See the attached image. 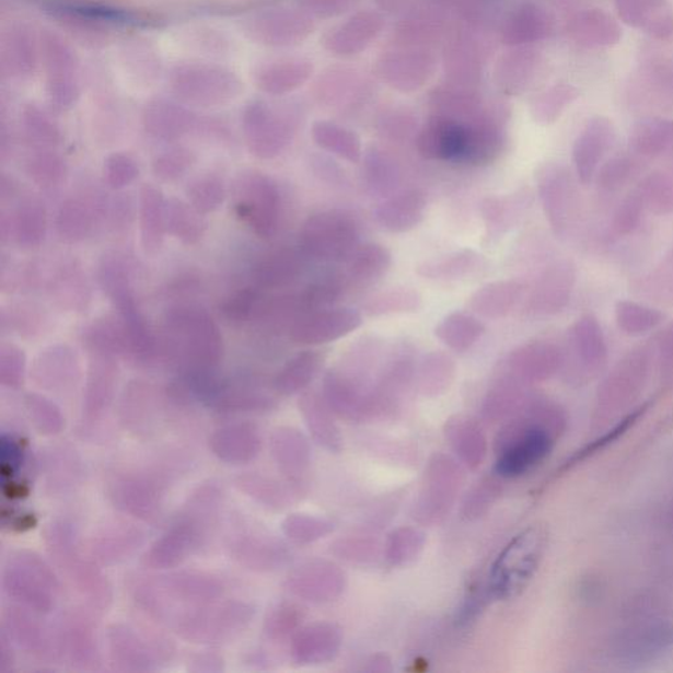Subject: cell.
<instances>
[{
	"instance_id": "obj_28",
	"label": "cell",
	"mask_w": 673,
	"mask_h": 673,
	"mask_svg": "<svg viewBox=\"0 0 673 673\" xmlns=\"http://www.w3.org/2000/svg\"><path fill=\"white\" fill-rule=\"evenodd\" d=\"M524 292V286L515 280H498L483 286L469 299V309L476 315L499 320L511 313Z\"/></svg>"
},
{
	"instance_id": "obj_59",
	"label": "cell",
	"mask_w": 673,
	"mask_h": 673,
	"mask_svg": "<svg viewBox=\"0 0 673 673\" xmlns=\"http://www.w3.org/2000/svg\"><path fill=\"white\" fill-rule=\"evenodd\" d=\"M634 173V165L630 160L625 156H618L606 162L597 172L596 178L599 187L606 193L618 192L630 181Z\"/></svg>"
},
{
	"instance_id": "obj_31",
	"label": "cell",
	"mask_w": 673,
	"mask_h": 673,
	"mask_svg": "<svg viewBox=\"0 0 673 673\" xmlns=\"http://www.w3.org/2000/svg\"><path fill=\"white\" fill-rule=\"evenodd\" d=\"M504 148L501 130L489 123L466 126V141L461 161L473 166H488L499 159Z\"/></svg>"
},
{
	"instance_id": "obj_41",
	"label": "cell",
	"mask_w": 673,
	"mask_h": 673,
	"mask_svg": "<svg viewBox=\"0 0 673 673\" xmlns=\"http://www.w3.org/2000/svg\"><path fill=\"white\" fill-rule=\"evenodd\" d=\"M272 454L287 473L298 475L310 465V448L305 438L293 429H280L272 437Z\"/></svg>"
},
{
	"instance_id": "obj_37",
	"label": "cell",
	"mask_w": 673,
	"mask_h": 673,
	"mask_svg": "<svg viewBox=\"0 0 673 673\" xmlns=\"http://www.w3.org/2000/svg\"><path fill=\"white\" fill-rule=\"evenodd\" d=\"M392 256L387 247L369 243L357 247L348 258L349 278L358 283H372L388 272Z\"/></svg>"
},
{
	"instance_id": "obj_58",
	"label": "cell",
	"mask_w": 673,
	"mask_h": 673,
	"mask_svg": "<svg viewBox=\"0 0 673 673\" xmlns=\"http://www.w3.org/2000/svg\"><path fill=\"white\" fill-rule=\"evenodd\" d=\"M343 290L344 286L337 279H325L322 282L310 286L300 295L305 315L306 313L325 310L326 306L337 302Z\"/></svg>"
},
{
	"instance_id": "obj_40",
	"label": "cell",
	"mask_w": 673,
	"mask_h": 673,
	"mask_svg": "<svg viewBox=\"0 0 673 673\" xmlns=\"http://www.w3.org/2000/svg\"><path fill=\"white\" fill-rule=\"evenodd\" d=\"M213 450L220 459L241 462L253 459L259 450L257 431L251 425L220 430L212 440Z\"/></svg>"
},
{
	"instance_id": "obj_16",
	"label": "cell",
	"mask_w": 673,
	"mask_h": 673,
	"mask_svg": "<svg viewBox=\"0 0 673 673\" xmlns=\"http://www.w3.org/2000/svg\"><path fill=\"white\" fill-rule=\"evenodd\" d=\"M613 143V129L605 120L588 124L575 142L572 161L581 185L588 186L596 178L601 162Z\"/></svg>"
},
{
	"instance_id": "obj_7",
	"label": "cell",
	"mask_w": 673,
	"mask_h": 673,
	"mask_svg": "<svg viewBox=\"0 0 673 673\" xmlns=\"http://www.w3.org/2000/svg\"><path fill=\"white\" fill-rule=\"evenodd\" d=\"M461 485L460 467L438 454L430 461L420 500L417 504V519L422 522H437L452 507L456 489Z\"/></svg>"
},
{
	"instance_id": "obj_10",
	"label": "cell",
	"mask_w": 673,
	"mask_h": 673,
	"mask_svg": "<svg viewBox=\"0 0 673 673\" xmlns=\"http://www.w3.org/2000/svg\"><path fill=\"white\" fill-rule=\"evenodd\" d=\"M127 338L128 356L137 363H152L160 355L159 338L150 329L135 297V291L111 299Z\"/></svg>"
},
{
	"instance_id": "obj_14",
	"label": "cell",
	"mask_w": 673,
	"mask_h": 673,
	"mask_svg": "<svg viewBox=\"0 0 673 673\" xmlns=\"http://www.w3.org/2000/svg\"><path fill=\"white\" fill-rule=\"evenodd\" d=\"M324 397L335 414L361 420L379 407L376 392H365L344 371L330 370L324 378Z\"/></svg>"
},
{
	"instance_id": "obj_25",
	"label": "cell",
	"mask_w": 673,
	"mask_h": 673,
	"mask_svg": "<svg viewBox=\"0 0 673 673\" xmlns=\"http://www.w3.org/2000/svg\"><path fill=\"white\" fill-rule=\"evenodd\" d=\"M341 642V631L335 625H311L299 631L293 639V655L300 663H325L336 655Z\"/></svg>"
},
{
	"instance_id": "obj_36",
	"label": "cell",
	"mask_w": 673,
	"mask_h": 673,
	"mask_svg": "<svg viewBox=\"0 0 673 673\" xmlns=\"http://www.w3.org/2000/svg\"><path fill=\"white\" fill-rule=\"evenodd\" d=\"M83 344L89 352L116 358L128 356L127 338L117 316H103L90 323L83 330Z\"/></svg>"
},
{
	"instance_id": "obj_12",
	"label": "cell",
	"mask_w": 673,
	"mask_h": 673,
	"mask_svg": "<svg viewBox=\"0 0 673 673\" xmlns=\"http://www.w3.org/2000/svg\"><path fill=\"white\" fill-rule=\"evenodd\" d=\"M108 201L95 196H73L62 202L56 214V232L63 243L77 244L93 233L101 220L107 219Z\"/></svg>"
},
{
	"instance_id": "obj_26",
	"label": "cell",
	"mask_w": 673,
	"mask_h": 673,
	"mask_svg": "<svg viewBox=\"0 0 673 673\" xmlns=\"http://www.w3.org/2000/svg\"><path fill=\"white\" fill-rule=\"evenodd\" d=\"M446 438L460 460L469 468L481 465L487 454V438L472 417L454 416L446 422Z\"/></svg>"
},
{
	"instance_id": "obj_18",
	"label": "cell",
	"mask_w": 673,
	"mask_h": 673,
	"mask_svg": "<svg viewBox=\"0 0 673 673\" xmlns=\"http://www.w3.org/2000/svg\"><path fill=\"white\" fill-rule=\"evenodd\" d=\"M466 141V126L449 117L430 120L418 137V152L425 160H461Z\"/></svg>"
},
{
	"instance_id": "obj_47",
	"label": "cell",
	"mask_w": 673,
	"mask_h": 673,
	"mask_svg": "<svg viewBox=\"0 0 673 673\" xmlns=\"http://www.w3.org/2000/svg\"><path fill=\"white\" fill-rule=\"evenodd\" d=\"M47 323V315L35 304L19 303L2 310V330L24 338L40 336Z\"/></svg>"
},
{
	"instance_id": "obj_55",
	"label": "cell",
	"mask_w": 673,
	"mask_h": 673,
	"mask_svg": "<svg viewBox=\"0 0 673 673\" xmlns=\"http://www.w3.org/2000/svg\"><path fill=\"white\" fill-rule=\"evenodd\" d=\"M103 174L111 188L115 192H121V189L132 185L140 174V169L132 156L114 153L104 161Z\"/></svg>"
},
{
	"instance_id": "obj_44",
	"label": "cell",
	"mask_w": 673,
	"mask_h": 673,
	"mask_svg": "<svg viewBox=\"0 0 673 673\" xmlns=\"http://www.w3.org/2000/svg\"><path fill=\"white\" fill-rule=\"evenodd\" d=\"M313 139L318 147L351 163L361 161L362 149L358 137L329 123H318L313 128Z\"/></svg>"
},
{
	"instance_id": "obj_49",
	"label": "cell",
	"mask_w": 673,
	"mask_h": 673,
	"mask_svg": "<svg viewBox=\"0 0 673 673\" xmlns=\"http://www.w3.org/2000/svg\"><path fill=\"white\" fill-rule=\"evenodd\" d=\"M647 211L655 214L673 213V172H655L638 185Z\"/></svg>"
},
{
	"instance_id": "obj_22",
	"label": "cell",
	"mask_w": 673,
	"mask_h": 673,
	"mask_svg": "<svg viewBox=\"0 0 673 673\" xmlns=\"http://www.w3.org/2000/svg\"><path fill=\"white\" fill-rule=\"evenodd\" d=\"M302 256L291 247L266 254L253 267V280L259 289L277 290L295 283L302 276Z\"/></svg>"
},
{
	"instance_id": "obj_52",
	"label": "cell",
	"mask_w": 673,
	"mask_h": 673,
	"mask_svg": "<svg viewBox=\"0 0 673 673\" xmlns=\"http://www.w3.org/2000/svg\"><path fill=\"white\" fill-rule=\"evenodd\" d=\"M196 155L192 150L176 148L163 153L153 162V174L162 182H175L186 175L195 165Z\"/></svg>"
},
{
	"instance_id": "obj_6",
	"label": "cell",
	"mask_w": 673,
	"mask_h": 673,
	"mask_svg": "<svg viewBox=\"0 0 673 673\" xmlns=\"http://www.w3.org/2000/svg\"><path fill=\"white\" fill-rule=\"evenodd\" d=\"M542 208L555 236L565 239L577 219V188L567 169L545 163L535 174Z\"/></svg>"
},
{
	"instance_id": "obj_19",
	"label": "cell",
	"mask_w": 673,
	"mask_h": 673,
	"mask_svg": "<svg viewBox=\"0 0 673 673\" xmlns=\"http://www.w3.org/2000/svg\"><path fill=\"white\" fill-rule=\"evenodd\" d=\"M564 356L557 345L534 341L512 351L508 365L515 378L522 381L538 382L550 378L560 368Z\"/></svg>"
},
{
	"instance_id": "obj_60",
	"label": "cell",
	"mask_w": 673,
	"mask_h": 673,
	"mask_svg": "<svg viewBox=\"0 0 673 673\" xmlns=\"http://www.w3.org/2000/svg\"><path fill=\"white\" fill-rule=\"evenodd\" d=\"M25 404H27L30 415L34 418L35 423L40 430L55 433V430L61 427L62 418L60 410L47 397L38 394H28L25 396Z\"/></svg>"
},
{
	"instance_id": "obj_15",
	"label": "cell",
	"mask_w": 673,
	"mask_h": 673,
	"mask_svg": "<svg viewBox=\"0 0 673 673\" xmlns=\"http://www.w3.org/2000/svg\"><path fill=\"white\" fill-rule=\"evenodd\" d=\"M31 375L42 388H67L80 376V358L70 345H50L36 356Z\"/></svg>"
},
{
	"instance_id": "obj_50",
	"label": "cell",
	"mask_w": 673,
	"mask_h": 673,
	"mask_svg": "<svg viewBox=\"0 0 673 673\" xmlns=\"http://www.w3.org/2000/svg\"><path fill=\"white\" fill-rule=\"evenodd\" d=\"M259 293L254 287H245L228 297L220 305V313L232 325H244L256 315Z\"/></svg>"
},
{
	"instance_id": "obj_53",
	"label": "cell",
	"mask_w": 673,
	"mask_h": 673,
	"mask_svg": "<svg viewBox=\"0 0 673 673\" xmlns=\"http://www.w3.org/2000/svg\"><path fill=\"white\" fill-rule=\"evenodd\" d=\"M25 369H27L25 351L15 344L2 343L0 345V382L4 387H21Z\"/></svg>"
},
{
	"instance_id": "obj_51",
	"label": "cell",
	"mask_w": 673,
	"mask_h": 673,
	"mask_svg": "<svg viewBox=\"0 0 673 673\" xmlns=\"http://www.w3.org/2000/svg\"><path fill=\"white\" fill-rule=\"evenodd\" d=\"M425 545L423 534L411 527L397 529L390 535L387 559L394 566H403L414 560Z\"/></svg>"
},
{
	"instance_id": "obj_9",
	"label": "cell",
	"mask_w": 673,
	"mask_h": 673,
	"mask_svg": "<svg viewBox=\"0 0 673 673\" xmlns=\"http://www.w3.org/2000/svg\"><path fill=\"white\" fill-rule=\"evenodd\" d=\"M48 234V212L35 198H23L11 211L0 213V237L3 244L14 243L22 250H36Z\"/></svg>"
},
{
	"instance_id": "obj_39",
	"label": "cell",
	"mask_w": 673,
	"mask_h": 673,
	"mask_svg": "<svg viewBox=\"0 0 673 673\" xmlns=\"http://www.w3.org/2000/svg\"><path fill=\"white\" fill-rule=\"evenodd\" d=\"M363 178L371 194L391 196L401 183V167L391 155L371 149L364 155Z\"/></svg>"
},
{
	"instance_id": "obj_64",
	"label": "cell",
	"mask_w": 673,
	"mask_h": 673,
	"mask_svg": "<svg viewBox=\"0 0 673 673\" xmlns=\"http://www.w3.org/2000/svg\"><path fill=\"white\" fill-rule=\"evenodd\" d=\"M660 356H662L663 363L673 365V325L660 341Z\"/></svg>"
},
{
	"instance_id": "obj_43",
	"label": "cell",
	"mask_w": 673,
	"mask_h": 673,
	"mask_svg": "<svg viewBox=\"0 0 673 673\" xmlns=\"http://www.w3.org/2000/svg\"><path fill=\"white\" fill-rule=\"evenodd\" d=\"M422 306V298L416 290L396 287L376 293L364 303L363 310L370 317L415 313Z\"/></svg>"
},
{
	"instance_id": "obj_38",
	"label": "cell",
	"mask_w": 673,
	"mask_h": 673,
	"mask_svg": "<svg viewBox=\"0 0 673 673\" xmlns=\"http://www.w3.org/2000/svg\"><path fill=\"white\" fill-rule=\"evenodd\" d=\"M454 359L443 351H431L422 358L417 371V383L425 396H438L454 382Z\"/></svg>"
},
{
	"instance_id": "obj_33",
	"label": "cell",
	"mask_w": 673,
	"mask_h": 673,
	"mask_svg": "<svg viewBox=\"0 0 673 673\" xmlns=\"http://www.w3.org/2000/svg\"><path fill=\"white\" fill-rule=\"evenodd\" d=\"M325 358L320 351L299 352L287 362L274 379L272 387L279 394L290 396L309 387L322 370Z\"/></svg>"
},
{
	"instance_id": "obj_27",
	"label": "cell",
	"mask_w": 673,
	"mask_h": 673,
	"mask_svg": "<svg viewBox=\"0 0 673 673\" xmlns=\"http://www.w3.org/2000/svg\"><path fill=\"white\" fill-rule=\"evenodd\" d=\"M299 408L317 443L323 444L329 452H339L343 446V437L339 434L335 418H333V410L326 398L317 392H306L300 398Z\"/></svg>"
},
{
	"instance_id": "obj_34",
	"label": "cell",
	"mask_w": 673,
	"mask_h": 673,
	"mask_svg": "<svg viewBox=\"0 0 673 673\" xmlns=\"http://www.w3.org/2000/svg\"><path fill=\"white\" fill-rule=\"evenodd\" d=\"M166 231L183 245L192 246L205 236L207 221L205 214L189 205L188 201L170 198L166 200Z\"/></svg>"
},
{
	"instance_id": "obj_8",
	"label": "cell",
	"mask_w": 673,
	"mask_h": 673,
	"mask_svg": "<svg viewBox=\"0 0 673 673\" xmlns=\"http://www.w3.org/2000/svg\"><path fill=\"white\" fill-rule=\"evenodd\" d=\"M362 323L361 313L346 306L320 310L298 318L290 328V338L299 345L329 344L350 335Z\"/></svg>"
},
{
	"instance_id": "obj_57",
	"label": "cell",
	"mask_w": 673,
	"mask_h": 673,
	"mask_svg": "<svg viewBox=\"0 0 673 673\" xmlns=\"http://www.w3.org/2000/svg\"><path fill=\"white\" fill-rule=\"evenodd\" d=\"M283 526L291 539L302 542V544L323 538L333 531L330 522L302 514L292 515Z\"/></svg>"
},
{
	"instance_id": "obj_17",
	"label": "cell",
	"mask_w": 673,
	"mask_h": 673,
	"mask_svg": "<svg viewBox=\"0 0 673 673\" xmlns=\"http://www.w3.org/2000/svg\"><path fill=\"white\" fill-rule=\"evenodd\" d=\"M427 195L420 188L404 189L392 194L376 208L375 218L383 230L391 233H407L415 230L427 211Z\"/></svg>"
},
{
	"instance_id": "obj_3",
	"label": "cell",
	"mask_w": 673,
	"mask_h": 673,
	"mask_svg": "<svg viewBox=\"0 0 673 673\" xmlns=\"http://www.w3.org/2000/svg\"><path fill=\"white\" fill-rule=\"evenodd\" d=\"M232 195L234 213L259 239L269 240L277 233L282 200L269 175L245 170L233 181Z\"/></svg>"
},
{
	"instance_id": "obj_46",
	"label": "cell",
	"mask_w": 673,
	"mask_h": 673,
	"mask_svg": "<svg viewBox=\"0 0 673 673\" xmlns=\"http://www.w3.org/2000/svg\"><path fill=\"white\" fill-rule=\"evenodd\" d=\"M192 115L170 104H159L150 108L146 116L149 132L163 140L179 139L192 127Z\"/></svg>"
},
{
	"instance_id": "obj_4",
	"label": "cell",
	"mask_w": 673,
	"mask_h": 673,
	"mask_svg": "<svg viewBox=\"0 0 673 673\" xmlns=\"http://www.w3.org/2000/svg\"><path fill=\"white\" fill-rule=\"evenodd\" d=\"M553 443L550 433L541 425H511L502 429L496 440V474L506 479L524 476L547 459Z\"/></svg>"
},
{
	"instance_id": "obj_45",
	"label": "cell",
	"mask_w": 673,
	"mask_h": 673,
	"mask_svg": "<svg viewBox=\"0 0 673 673\" xmlns=\"http://www.w3.org/2000/svg\"><path fill=\"white\" fill-rule=\"evenodd\" d=\"M186 195L189 205L201 214L218 211L225 200L224 181L213 173L200 174L188 182Z\"/></svg>"
},
{
	"instance_id": "obj_32",
	"label": "cell",
	"mask_w": 673,
	"mask_h": 673,
	"mask_svg": "<svg viewBox=\"0 0 673 673\" xmlns=\"http://www.w3.org/2000/svg\"><path fill=\"white\" fill-rule=\"evenodd\" d=\"M571 348L587 368L594 369L604 364L607 357V345L599 320L584 315L575 322L570 333Z\"/></svg>"
},
{
	"instance_id": "obj_63",
	"label": "cell",
	"mask_w": 673,
	"mask_h": 673,
	"mask_svg": "<svg viewBox=\"0 0 673 673\" xmlns=\"http://www.w3.org/2000/svg\"><path fill=\"white\" fill-rule=\"evenodd\" d=\"M299 620V614L297 610L289 606H280L276 613H272L269 619V630L272 634H283L292 629Z\"/></svg>"
},
{
	"instance_id": "obj_24",
	"label": "cell",
	"mask_w": 673,
	"mask_h": 673,
	"mask_svg": "<svg viewBox=\"0 0 673 673\" xmlns=\"http://www.w3.org/2000/svg\"><path fill=\"white\" fill-rule=\"evenodd\" d=\"M89 374L86 384V396L84 405L89 415H100L108 408L115 394L117 375L116 357L101 355V352H89Z\"/></svg>"
},
{
	"instance_id": "obj_56",
	"label": "cell",
	"mask_w": 673,
	"mask_h": 673,
	"mask_svg": "<svg viewBox=\"0 0 673 673\" xmlns=\"http://www.w3.org/2000/svg\"><path fill=\"white\" fill-rule=\"evenodd\" d=\"M647 211L642 196L638 188L626 196L617 208L613 218V231L618 236H627L637 230L642 222L645 212Z\"/></svg>"
},
{
	"instance_id": "obj_29",
	"label": "cell",
	"mask_w": 673,
	"mask_h": 673,
	"mask_svg": "<svg viewBox=\"0 0 673 673\" xmlns=\"http://www.w3.org/2000/svg\"><path fill=\"white\" fill-rule=\"evenodd\" d=\"M532 198L527 192H519L513 195L492 196L483 201L481 213L486 221L488 236L501 237L518 224L522 216L531 207Z\"/></svg>"
},
{
	"instance_id": "obj_62",
	"label": "cell",
	"mask_w": 673,
	"mask_h": 673,
	"mask_svg": "<svg viewBox=\"0 0 673 673\" xmlns=\"http://www.w3.org/2000/svg\"><path fill=\"white\" fill-rule=\"evenodd\" d=\"M27 128L32 137L44 146H57L61 140L58 129L40 114L31 113L27 116Z\"/></svg>"
},
{
	"instance_id": "obj_42",
	"label": "cell",
	"mask_w": 673,
	"mask_h": 673,
	"mask_svg": "<svg viewBox=\"0 0 673 673\" xmlns=\"http://www.w3.org/2000/svg\"><path fill=\"white\" fill-rule=\"evenodd\" d=\"M614 316L618 328L630 337H640L657 329L663 322V313L652 306L633 302V300H619L614 309Z\"/></svg>"
},
{
	"instance_id": "obj_48",
	"label": "cell",
	"mask_w": 673,
	"mask_h": 673,
	"mask_svg": "<svg viewBox=\"0 0 673 673\" xmlns=\"http://www.w3.org/2000/svg\"><path fill=\"white\" fill-rule=\"evenodd\" d=\"M25 174L36 186L50 189L61 185L67 178L68 166L60 155L40 150L32 154L25 163Z\"/></svg>"
},
{
	"instance_id": "obj_5",
	"label": "cell",
	"mask_w": 673,
	"mask_h": 673,
	"mask_svg": "<svg viewBox=\"0 0 673 673\" xmlns=\"http://www.w3.org/2000/svg\"><path fill=\"white\" fill-rule=\"evenodd\" d=\"M299 240L306 256L339 260L349 258L357 250L359 230L349 213L323 211L305 220Z\"/></svg>"
},
{
	"instance_id": "obj_1",
	"label": "cell",
	"mask_w": 673,
	"mask_h": 673,
	"mask_svg": "<svg viewBox=\"0 0 673 673\" xmlns=\"http://www.w3.org/2000/svg\"><path fill=\"white\" fill-rule=\"evenodd\" d=\"M160 355L179 371L216 369L224 355L218 323L199 305L179 304L165 312L159 338Z\"/></svg>"
},
{
	"instance_id": "obj_23",
	"label": "cell",
	"mask_w": 673,
	"mask_h": 673,
	"mask_svg": "<svg viewBox=\"0 0 673 673\" xmlns=\"http://www.w3.org/2000/svg\"><path fill=\"white\" fill-rule=\"evenodd\" d=\"M48 292L60 309L69 312H82L91 302L89 280L76 263L57 267L48 279Z\"/></svg>"
},
{
	"instance_id": "obj_11",
	"label": "cell",
	"mask_w": 673,
	"mask_h": 673,
	"mask_svg": "<svg viewBox=\"0 0 673 673\" xmlns=\"http://www.w3.org/2000/svg\"><path fill=\"white\" fill-rule=\"evenodd\" d=\"M244 132L247 148L260 160L276 159L291 140L290 127L270 109L260 106L246 111Z\"/></svg>"
},
{
	"instance_id": "obj_13",
	"label": "cell",
	"mask_w": 673,
	"mask_h": 673,
	"mask_svg": "<svg viewBox=\"0 0 673 673\" xmlns=\"http://www.w3.org/2000/svg\"><path fill=\"white\" fill-rule=\"evenodd\" d=\"M577 270L570 260H560L542 274L535 283L529 306L538 315H557L570 303Z\"/></svg>"
},
{
	"instance_id": "obj_20",
	"label": "cell",
	"mask_w": 673,
	"mask_h": 673,
	"mask_svg": "<svg viewBox=\"0 0 673 673\" xmlns=\"http://www.w3.org/2000/svg\"><path fill=\"white\" fill-rule=\"evenodd\" d=\"M291 591L310 601H330L344 591L345 577L338 567L325 561L300 567L289 580Z\"/></svg>"
},
{
	"instance_id": "obj_61",
	"label": "cell",
	"mask_w": 673,
	"mask_h": 673,
	"mask_svg": "<svg viewBox=\"0 0 673 673\" xmlns=\"http://www.w3.org/2000/svg\"><path fill=\"white\" fill-rule=\"evenodd\" d=\"M106 220L116 232L128 230L132 221V202L126 194L116 195L108 201Z\"/></svg>"
},
{
	"instance_id": "obj_54",
	"label": "cell",
	"mask_w": 673,
	"mask_h": 673,
	"mask_svg": "<svg viewBox=\"0 0 673 673\" xmlns=\"http://www.w3.org/2000/svg\"><path fill=\"white\" fill-rule=\"evenodd\" d=\"M673 129L669 124H649L638 130L633 139L634 149L639 154L655 156L662 154L670 147Z\"/></svg>"
},
{
	"instance_id": "obj_2",
	"label": "cell",
	"mask_w": 673,
	"mask_h": 673,
	"mask_svg": "<svg viewBox=\"0 0 673 673\" xmlns=\"http://www.w3.org/2000/svg\"><path fill=\"white\" fill-rule=\"evenodd\" d=\"M547 547L544 526L519 533L495 559L488 577V592L499 601L519 597L537 572Z\"/></svg>"
},
{
	"instance_id": "obj_21",
	"label": "cell",
	"mask_w": 673,
	"mask_h": 673,
	"mask_svg": "<svg viewBox=\"0 0 673 673\" xmlns=\"http://www.w3.org/2000/svg\"><path fill=\"white\" fill-rule=\"evenodd\" d=\"M166 200L159 187L146 183L140 189L139 219L140 240L143 253L155 256L165 243Z\"/></svg>"
},
{
	"instance_id": "obj_35",
	"label": "cell",
	"mask_w": 673,
	"mask_h": 673,
	"mask_svg": "<svg viewBox=\"0 0 673 673\" xmlns=\"http://www.w3.org/2000/svg\"><path fill=\"white\" fill-rule=\"evenodd\" d=\"M485 332L486 326L479 318L465 312H454L436 326L434 335L450 349L465 352L479 341Z\"/></svg>"
},
{
	"instance_id": "obj_30",
	"label": "cell",
	"mask_w": 673,
	"mask_h": 673,
	"mask_svg": "<svg viewBox=\"0 0 673 673\" xmlns=\"http://www.w3.org/2000/svg\"><path fill=\"white\" fill-rule=\"evenodd\" d=\"M486 259L478 252L463 250L448 254V256L425 260L417 266L418 276L431 280H460L474 276Z\"/></svg>"
}]
</instances>
